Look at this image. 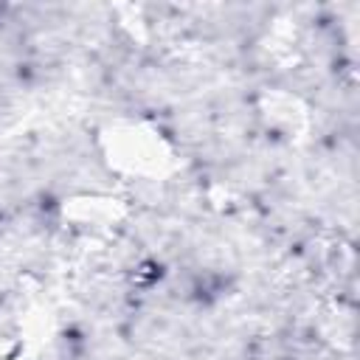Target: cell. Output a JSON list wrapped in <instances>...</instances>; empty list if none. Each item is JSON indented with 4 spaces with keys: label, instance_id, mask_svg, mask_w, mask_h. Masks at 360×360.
Returning <instances> with one entry per match:
<instances>
[{
    "label": "cell",
    "instance_id": "1",
    "mask_svg": "<svg viewBox=\"0 0 360 360\" xmlns=\"http://www.w3.org/2000/svg\"><path fill=\"white\" fill-rule=\"evenodd\" d=\"M104 152L115 172L129 177H163L174 158L160 129L146 124H118L104 135Z\"/></svg>",
    "mask_w": 360,
    "mask_h": 360
}]
</instances>
